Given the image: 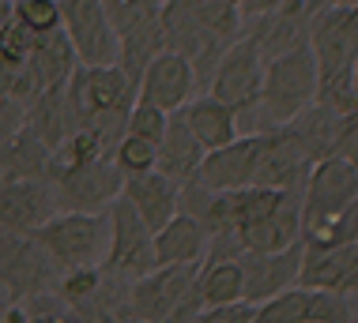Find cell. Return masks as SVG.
Instances as JSON below:
<instances>
[{"label": "cell", "mask_w": 358, "mask_h": 323, "mask_svg": "<svg viewBox=\"0 0 358 323\" xmlns=\"http://www.w3.org/2000/svg\"><path fill=\"white\" fill-rule=\"evenodd\" d=\"M309 49L317 57V105L332 113H355V61H358V4H328L309 23Z\"/></svg>", "instance_id": "cell-1"}, {"label": "cell", "mask_w": 358, "mask_h": 323, "mask_svg": "<svg viewBox=\"0 0 358 323\" xmlns=\"http://www.w3.org/2000/svg\"><path fill=\"white\" fill-rule=\"evenodd\" d=\"M64 102H69L76 132L80 128L99 132L113 151L117 140L124 135V121H129V110L136 102V87L129 83V75L117 64L113 68H76V75L64 87Z\"/></svg>", "instance_id": "cell-2"}, {"label": "cell", "mask_w": 358, "mask_h": 323, "mask_svg": "<svg viewBox=\"0 0 358 323\" xmlns=\"http://www.w3.org/2000/svg\"><path fill=\"white\" fill-rule=\"evenodd\" d=\"M317 87H321V75H317V57L309 42L283 57L264 61V87H260L253 132H272L294 124L317 102Z\"/></svg>", "instance_id": "cell-3"}, {"label": "cell", "mask_w": 358, "mask_h": 323, "mask_svg": "<svg viewBox=\"0 0 358 323\" xmlns=\"http://www.w3.org/2000/svg\"><path fill=\"white\" fill-rule=\"evenodd\" d=\"M34 241L61 271L102 267L106 252H110V218L87 211H57L34 233Z\"/></svg>", "instance_id": "cell-4"}, {"label": "cell", "mask_w": 358, "mask_h": 323, "mask_svg": "<svg viewBox=\"0 0 358 323\" xmlns=\"http://www.w3.org/2000/svg\"><path fill=\"white\" fill-rule=\"evenodd\" d=\"M260 87H264V53L253 34H241L234 45L222 53V61L215 64L208 94L219 98L222 105L238 113L241 135H253V117L260 102Z\"/></svg>", "instance_id": "cell-5"}, {"label": "cell", "mask_w": 358, "mask_h": 323, "mask_svg": "<svg viewBox=\"0 0 358 323\" xmlns=\"http://www.w3.org/2000/svg\"><path fill=\"white\" fill-rule=\"evenodd\" d=\"M106 218H110V252L102 260V271L121 282H136L151 275L159 263H155V233L148 230V222L132 211V203L124 195H117L106 207Z\"/></svg>", "instance_id": "cell-6"}, {"label": "cell", "mask_w": 358, "mask_h": 323, "mask_svg": "<svg viewBox=\"0 0 358 323\" xmlns=\"http://www.w3.org/2000/svg\"><path fill=\"white\" fill-rule=\"evenodd\" d=\"M57 282H61V267L38 248L34 237L0 230V286L12 305L31 301L38 293H53Z\"/></svg>", "instance_id": "cell-7"}, {"label": "cell", "mask_w": 358, "mask_h": 323, "mask_svg": "<svg viewBox=\"0 0 358 323\" xmlns=\"http://www.w3.org/2000/svg\"><path fill=\"white\" fill-rule=\"evenodd\" d=\"M61 31L72 42L80 68L117 64V31L106 15L102 0H61Z\"/></svg>", "instance_id": "cell-8"}, {"label": "cell", "mask_w": 358, "mask_h": 323, "mask_svg": "<svg viewBox=\"0 0 358 323\" xmlns=\"http://www.w3.org/2000/svg\"><path fill=\"white\" fill-rule=\"evenodd\" d=\"M355 200H358V170L347 165L343 158H321L309 170V181L302 192V237L309 230L332 222Z\"/></svg>", "instance_id": "cell-9"}, {"label": "cell", "mask_w": 358, "mask_h": 323, "mask_svg": "<svg viewBox=\"0 0 358 323\" xmlns=\"http://www.w3.org/2000/svg\"><path fill=\"white\" fill-rule=\"evenodd\" d=\"M309 154L294 140L290 128L260 132V151H257V170H253V188H272V192H306L309 181Z\"/></svg>", "instance_id": "cell-10"}, {"label": "cell", "mask_w": 358, "mask_h": 323, "mask_svg": "<svg viewBox=\"0 0 358 323\" xmlns=\"http://www.w3.org/2000/svg\"><path fill=\"white\" fill-rule=\"evenodd\" d=\"M257 323H355V312L343 293L294 286L257 305Z\"/></svg>", "instance_id": "cell-11"}, {"label": "cell", "mask_w": 358, "mask_h": 323, "mask_svg": "<svg viewBox=\"0 0 358 323\" xmlns=\"http://www.w3.org/2000/svg\"><path fill=\"white\" fill-rule=\"evenodd\" d=\"M57 211V188L50 181H0V230L34 237Z\"/></svg>", "instance_id": "cell-12"}, {"label": "cell", "mask_w": 358, "mask_h": 323, "mask_svg": "<svg viewBox=\"0 0 358 323\" xmlns=\"http://www.w3.org/2000/svg\"><path fill=\"white\" fill-rule=\"evenodd\" d=\"M57 188V207L61 211H87V214H102V207H110L124 188L121 170L113 165V158H94L80 165L76 173H69L64 181L53 184Z\"/></svg>", "instance_id": "cell-13"}, {"label": "cell", "mask_w": 358, "mask_h": 323, "mask_svg": "<svg viewBox=\"0 0 358 323\" xmlns=\"http://www.w3.org/2000/svg\"><path fill=\"white\" fill-rule=\"evenodd\" d=\"M238 263H241V275H245V301L249 305H264V301L298 286L302 263H306V244L298 241L283 252H268V256L245 252Z\"/></svg>", "instance_id": "cell-14"}, {"label": "cell", "mask_w": 358, "mask_h": 323, "mask_svg": "<svg viewBox=\"0 0 358 323\" xmlns=\"http://www.w3.org/2000/svg\"><path fill=\"white\" fill-rule=\"evenodd\" d=\"M192 91H196L192 64L181 53H170V49L159 53L148 68H143V75L136 83L140 102H151L155 110H162V113H181L192 102Z\"/></svg>", "instance_id": "cell-15"}, {"label": "cell", "mask_w": 358, "mask_h": 323, "mask_svg": "<svg viewBox=\"0 0 358 323\" xmlns=\"http://www.w3.org/2000/svg\"><path fill=\"white\" fill-rule=\"evenodd\" d=\"M257 151H260V132L238 135L234 143L211 151L200 165L196 181L211 192H238L253 188V170H257Z\"/></svg>", "instance_id": "cell-16"}, {"label": "cell", "mask_w": 358, "mask_h": 323, "mask_svg": "<svg viewBox=\"0 0 358 323\" xmlns=\"http://www.w3.org/2000/svg\"><path fill=\"white\" fill-rule=\"evenodd\" d=\"M238 241H241L245 252H257V256L283 252V248H290V244H298L302 241V195L290 192L272 214H264V218L241 226Z\"/></svg>", "instance_id": "cell-17"}, {"label": "cell", "mask_w": 358, "mask_h": 323, "mask_svg": "<svg viewBox=\"0 0 358 323\" xmlns=\"http://www.w3.org/2000/svg\"><path fill=\"white\" fill-rule=\"evenodd\" d=\"M121 195L132 203V211L148 222L151 233H159L170 218L181 214V184H173L170 177H162L159 170L140 173V177H124Z\"/></svg>", "instance_id": "cell-18"}, {"label": "cell", "mask_w": 358, "mask_h": 323, "mask_svg": "<svg viewBox=\"0 0 358 323\" xmlns=\"http://www.w3.org/2000/svg\"><path fill=\"white\" fill-rule=\"evenodd\" d=\"M309 23H313V12H309L306 0H287V4H279L272 15L257 19V27L249 34L260 42L264 61H272V57H283L290 49L309 42Z\"/></svg>", "instance_id": "cell-19"}, {"label": "cell", "mask_w": 358, "mask_h": 323, "mask_svg": "<svg viewBox=\"0 0 358 323\" xmlns=\"http://www.w3.org/2000/svg\"><path fill=\"white\" fill-rule=\"evenodd\" d=\"M204 158H208V151L196 143V135L189 132L185 117L170 113V124H166V135H162V143H159V162H155V170H159L162 177H170L173 184H189L200 173Z\"/></svg>", "instance_id": "cell-20"}, {"label": "cell", "mask_w": 358, "mask_h": 323, "mask_svg": "<svg viewBox=\"0 0 358 323\" xmlns=\"http://www.w3.org/2000/svg\"><path fill=\"white\" fill-rule=\"evenodd\" d=\"M181 117H185L189 132L196 135V143L204 147V151H219V147L234 143L241 135V124H238V113L230 110V105H222L219 98H192V102L181 110Z\"/></svg>", "instance_id": "cell-21"}, {"label": "cell", "mask_w": 358, "mask_h": 323, "mask_svg": "<svg viewBox=\"0 0 358 323\" xmlns=\"http://www.w3.org/2000/svg\"><path fill=\"white\" fill-rule=\"evenodd\" d=\"M208 233L196 218L178 214L155 233V263L159 267H185V263H204Z\"/></svg>", "instance_id": "cell-22"}, {"label": "cell", "mask_w": 358, "mask_h": 323, "mask_svg": "<svg viewBox=\"0 0 358 323\" xmlns=\"http://www.w3.org/2000/svg\"><path fill=\"white\" fill-rule=\"evenodd\" d=\"M50 154H53V147L27 124V128L0 151V177L4 181H45V173H50Z\"/></svg>", "instance_id": "cell-23"}, {"label": "cell", "mask_w": 358, "mask_h": 323, "mask_svg": "<svg viewBox=\"0 0 358 323\" xmlns=\"http://www.w3.org/2000/svg\"><path fill=\"white\" fill-rule=\"evenodd\" d=\"M31 68H34L38 83H42V94L64 91V87H69V80L76 75L80 61H76V49H72L69 38H64V31L38 38V45L31 53Z\"/></svg>", "instance_id": "cell-24"}, {"label": "cell", "mask_w": 358, "mask_h": 323, "mask_svg": "<svg viewBox=\"0 0 358 323\" xmlns=\"http://www.w3.org/2000/svg\"><path fill=\"white\" fill-rule=\"evenodd\" d=\"M340 124L343 117L332 113L328 105H309V110L298 117L294 124H287L294 132V140L302 143V151L309 154V162H321V158H332V147H336V135H340Z\"/></svg>", "instance_id": "cell-25"}, {"label": "cell", "mask_w": 358, "mask_h": 323, "mask_svg": "<svg viewBox=\"0 0 358 323\" xmlns=\"http://www.w3.org/2000/svg\"><path fill=\"white\" fill-rule=\"evenodd\" d=\"M196 293H200V301H204V308L245 301V275H241V263L238 260H215V263L204 260L200 263Z\"/></svg>", "instance_id": "cell-26"}, {"label": "cell", "mask_w": 358, "mask_h": 323, "mask_svg": "<svg viewBox=\"0 0 358 323\" xmlns=\"http://www.w3.org/2000/svg\"><path fill=\"white\" fill-rule=\"evenodd\" d=\"M102 8H106L113 31H117V42H121V38H129V34L143 31V27L159 23L166 0H102Z\"/></svg>", "instance_id": "cell-27"}, {"label": "cell", "mask_w": 358, "mask_h": 323, "mask_svg": "<svg viewBox=\"0 0 358 323\" xmlns=\"http://www.w3.org/2000/svg\"><path fill=\"white\" fill-rule=\"evenodd\" d=\"M306 252H328V248H343V244H358V200L347 211H340L332 222L309 230L306 237Z\"/></svg>", "instance_id": "cell-28"}, {"label": "cell", "mask_w": 358, "mask_h": 323, "mask_svg": "<svg viewBox=\"0 0 358 323\" xmlns=\"http://www.w3.org/2000/svg\"><path fill=\"white\" fill-rule=\"evenodd\" d=\"M106 286V271L102 267H76V271H61V282H57V297L69 301L72 308H87Z\"/></svg>", "instance_id": "cell-29"}, {"label": "cell", "mask_w": 358, "mask_h": 323, "mask_svg": "<svg viewBox=\"0 0 358 323\" xmlns=\"http://www.w3.org/2000/svg\"><path fill=\"white\" fill-rule=\"evenodd\" d=\"M12 19L34 38L61 31V0H12Z\"/></svg>", "instance_id": "cell-30"}, {"label": "cell", "mask_w": 358, "mask_h": 323, "mask_svg": "<svg viewBox=\"0 0 358 323\" xmlns=\"http://www.w3.org/2000/svg\"><path fill=\"white\" fill-rule=\"evenodd\" d=\"M113 165L121 170V177H140V173H151L155 170V162H159V147L148 143V140H140V135H129L124 132L117 147H113Z\"/></svg>", "instance_id": "cell-31"}, {"label": "cell", "mask_w": 358, "mask_h": 323, "mask_svg": "<svg viewBox=\"0 0 358 323\" xmlns=\"http://www.w3.org/2000/svg\"><path fill=\"white\" fill-rule=\"evenodd\" d=\"M34 45H38V38L27 27H19L15 19H8L0 27V68H23L31 61Z\"/></svg>", "instance_id": "cell-32"}, {"label": "cell", "mask_w": 358, "mask_h": 323, "mask_svg": "<svg viewBox=\"0 0 358 323\" xmlns=\"http://www.w3.org/2000/svg\"><path fill=\"white\" fill-rule=\"evenodd\" d=\"M166 124H170V113H162V110H155L151 102H132V110H129V121H124V132L129 135H140V140H148L159 147L162 143V135H166Z\"/></svg>", "instance_id": "cell-33"}, {"label": "cell", "mask_w": 358, "mask_h": 323, "mask_svg": "<svg viewBox=\"0 0 358 323\" xmlns=\"http://www.w3.org/2000/svg\"><path fill=\"white\" fill-rule=\"evenodd\" d=\"M27 316L31 323H87L80 308H72L69 301H61L57 293H38L27 301Z\"/></svg>", "instance_id": "cell-34"}, {"label": "cell", "mask_w": 358, "mask_h": 323, "mask_svg": "<svg viewBox=\"0 0 358 323\" xmlns=\"http://www.w3.org/2000/svg\"><path fill=\"white\" fill-rule=\"evenodd\" d=\"M23 128H27V105L0 94V151H4Z\"/></svg>", "instance_id": "cell-35"}, {"label": "cell", "mask_w": 358, "mask_h": 323, "mask_svg": "<svg viewBox=\"0 0 358 323\" xmlns=\"http://www.w3.org/2000/svg\"><path fill=\"white\" fill-rule=\"evenodd\" d=\"M192 323H257V305H249V301H238V305L200 308Z\"/></svg>", "instance_id": "cell-36"}, {"label": "cell", "mask_w": 358, "mask_h": 323, "mask_svg": "<svg viewBox=\"0 0 358 323\" xmlns=\"http://www.w3.org/2000/svg\"><path fill=\"white\" fill-rule=\"evenodd\" d=\"M332 158H343L347 165L358 170V110L343 117L340 135H336V147H332Z\"/></svg>", "instance_id": "cell-37"}, {"label": "cell", "mask_w": 358, "mask_h": 323, "mask_svg": "<svg viewBox=\"0 0 358 323\" xmlns=\"http://www.w3.org/2000/svg\"><path fill=\"white\" fill-rule=\"evenodd\" d=\"M279 4H287V0H241L238 12H241V19H264V15H272Z\"/></svg>", "instance_id": "cell-38"}, {"label": "cell", "mask_w": 358, "mask_h": 323, "mask_svg": "<svg viewBox=\"0 0 358 323\" xmlns=\"http://www.w3.org/2000/svg\"><path fill=\"white\" fill-rule=\"evenodd\" d=\"M0 323H31V316H27L23 305H8L0 308Z\"/></svg>", "instance_id": "cell-39"}, {"label": "cell", "mask_w": 358, "mask_h": 323, "mask_svg": "<svg viewBox=\"0 0 358 323\" xmlns=\"http://www.w3.org/2000/svg\"><path fill=\"white\" fill-rule=\"evenodd\" d=\"M306 4H309V12H321V8H328V4H340V0H306Z\"/></svg>", "instance_id": "cell-40"}, {"label": "cell", "mask_w": 358, "mask_h": 323, "mask_svg": "<svg viewBox=\"0 0 358 323\" xmlns=\"http://www.w3.org/2000/svg\"><path fill=\"white\" fill-rule=\"evenodd\" d=\"M8 19H12V0H0V27H4Z\"/></svg>", "instance_id": "cell-41"}, {"label": "cell", "mask_w": 358, "mask_h": 323, "mask_svg": "<svg viewBox=\"0 0 358 323\" xmlns=\"http://www.w3.org/2000/svg\"><path fill=\"white\" fill-rule=\"evenodd\" d=\"M12 301H8V293H4V286H0V308H8Z\"/></svg>", "instance_id": "cell-42"}, {"label": "cell", "mask_w": 358, "mask_h": 323, "mask_svg": "<svg viewBox=\"0 0 358 323\" xmlns=\"http://www.w3.org/2000/svg\"><path fill=\"white\" fill-rule=\"evenodd\" d=\"M351 312H355V320H358V293L351 297Z\"/></svg>", "instance_id": "cell-43"}, {"label": "cell", "mask_w": 358, "mask_h": 323, "mask_svg": "<svg viewBox=\"0 0 358 323\" xmlns=\"http://www.w3.org/2000/svg\"><path fill=\"white\" fill-rule=\"evenodd\" d=\"M355 94H358V61H355Z\"/></svg>", "instance_id": "cell-44"}, {"label": "cell", "mask_w": 358, "mask_h": 323, "mask_svg": "<svg viewBox=\"0 0 358 323\" xmlns=\"http://www.w3.org/2000/svg\"><path fill=\"white\" fill-rule=\"evenodd\" d=\"M0 181H4V177H0Z\"/></svg>", "instance_id": "cell-45"}]
</instances>
